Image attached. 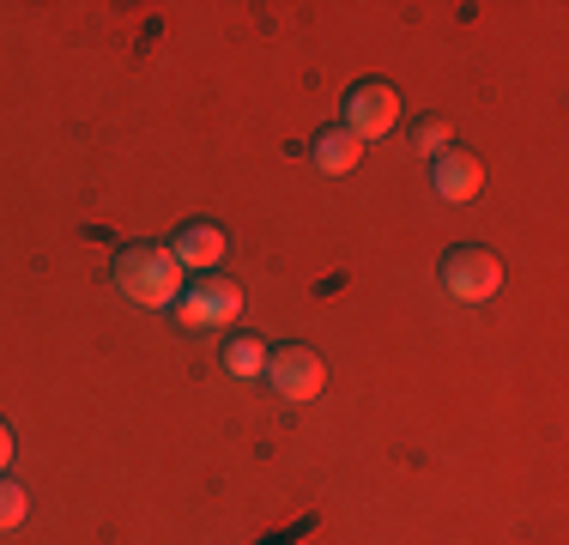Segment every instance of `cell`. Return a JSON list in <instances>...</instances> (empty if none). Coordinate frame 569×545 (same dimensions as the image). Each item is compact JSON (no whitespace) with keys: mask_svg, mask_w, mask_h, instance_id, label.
Returning a JSON list of instances; mask_svg holds the SVG:
<instances>
[{"mask_svg":"<svg viewBox=\"0 0 569 545\" xmlns=\"http://www.w3.org/2000/svg\"><path fill=\"white\" fill-rule=\"evenodd\" d=\"M116 285L128 304L146 309H170L182 297V261L170 255V242H128L116 255Z\"/></svg>","mask_w":569,"mask_h":545,"instance_id":"obj_1","label":"cell"},{"mask_svg":"<svg viewBox=\"0 0 569 545\" xmlns=\"http://www.w3.org/2000/svg\"><path fill=\"white\" fill-rule=\"evenodd\" d=\"M176 321L182 327H230L242 321V309H249V297H242L237 279H224V272H194V285H182V297H176Z\"/></svg>","mask_w":569,"mask_h":545,"instance_id":"obj_2","label":"cell"},{"mask_svg":"<svg viewBox=\"0 0 569 545\" xmlns=\"http://www.w3.org/2000/svg\"><path fill=\"white\" fill-rule=\"evenodd\" d=\"M437 279H442V291H449L455 304H491L497 285H503V261H497L485 242H455V249L442 255Z\"/></svg>","mask_w":569,"mask_h":545,"instance_id":"obj_3","label":"cell"},{"mask_svg":"<svg viewBox=\"0 0 569 545\" xmlns=\"http://www.w3.org/2000/svg\"><path fill=\"white\" fill-rule=\"evenodd\" d=\"M267 382H273V394L279 400H316L321 388H328V364H321V351L316 346H303V339H284V346L267 351Z\"/></svg>","mask_w":569,"mask_h":545,"instance_id":"obj_4","label":"cell"},{"mask_svg":"<svg viewBox=\"0 0 569 545\" xmlns=\"http://www.w3.org/2000/svg\"><path fill=\"white\" fill-rule=\"evenodd\" d=\"M400 121V91L388 79H358L340 103V128L351 140H382L388 128Z\"/></svg>","mask_w":569,"mask_h":545,"instance_id":"obj_5","label":"cell"},{"mask_svg":"<svg viewBox=\"0 0 569 545\" xmlns=\"http://www.w3.org/2000/svg\"><path fill=\"white\" fill-rule=\"evenodd\" d=\"M430 188H437V200H455V207L479 200L485 195V158L467 152V146H442L430 158Z\"/></svg>","mask_w":569,"mask_h":545,"instance_id":"obj_6","label":"cell"},{"mask_svg":"<svg viewBox=\"0 0 569 545\" xmlns=\"http://www.w3.org/2000/svg\"><path fill=\"white\" fill-rule=\"evenodd\" d=\"M170 255L182 261V272L188 267H194V272H219V261H224V230L212 225V218H188V225L170 237Z\"/></svg>","mask_w":569,"mask_h":545,"instance_id":"obj_7","label":"cell"},{"mask_svg":"<svg viewBox=\"0 0 569 545\" xmlns=\"http://www.w3.org/2000/svg\"><path fill=\"white\" fill-rule=\"evenodd\" d=\"M309 164H316L321 176H351L363 164V140H351L340 121H328V128L309 140Z\"/></svg>","mask_w":569,"mask_h":545,"instance_id":"obj_8","label":"cell"},{"mask_svg":"<svg viewBox=\"0 0 569 545\" xmlns=\"http://www.w3.org/2000/svg\"><path fill=\"white\" fill-rule=\"evenodd\" d=\"M267 351H273L267 339H254V334H230V339H224V370L249 382V376H261V370H267Z\"/></svg>","mask_w":569,"mask_h":545,"instance_id":"obj_9","label":"cell"},{"mask_svg":"<svg viewBox=\"0 0 569 545\" xmlns=\"http://www.w3.org/2000/svg\"><path fill=\"white\" fill-rule=\"evenodd\" d=\"M412 146H418L425 158H437L442 146H455V128H449L442 116H425V121H412Z\"/></svg>","mask_w":569,"mask_h":545,"instance_id":"obj_10","label":"cell"},{"mask_svg":"<svg viewBox=\"0 0 569 545\" xmlns=\"http://www.w3.org/2000/svg\"><path fill=\"white\" fill-rule=\"evenodd\" d=\"M24 509H31V497H24V485L0 473V527H19V522H24Z\"/></svg>","mask_w":569,"mask_h":545,"instance_id":"obj_11","label":"cell"},{"mask_svg":"<svg viewBox=\"0 0 569 545\" xmlns=\"http://www.w3.org/2000/svg\"><path fill=\"white\" fill-rule=\"evenodd\" d=\"M7 460H12V425L0 418V473H7Z\"/></svg>","mask_w":569,"mask_h":545,"instance_id":"obj_12","label":"cell"}]
</instances>
